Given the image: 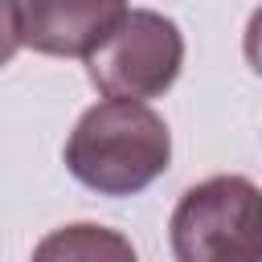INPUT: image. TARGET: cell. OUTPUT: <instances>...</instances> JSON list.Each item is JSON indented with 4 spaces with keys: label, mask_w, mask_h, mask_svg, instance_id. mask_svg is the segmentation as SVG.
I'll list each match as a JSON object with an SVG mask.
<instances>
[{
    "label": "cell",
    "mask_w": 262,
    "mask_h": 262,
    "mask_svg": "<svg viewBox=\"0 0 262 262\" xmlns=\"http://www.w3.org/2000/svg\"><path fill=\"white\" fill-rule=\"evenodd\" d=\"M168 123L143 98H102L74 123L66 168L98 196H135L168 172Z\"/></svg>",
    "instance_id": "1"
},
{
    "label": "cell",
    "mask_w": 262,
    "mask_h": 262,
    "mask_svg": "<svg viewBox=\"0 0 262 262\" xmlns=\"http://www.w3.org/2000/svg\"><path fill=\"white\" fill-rule=\"evenodd\" d=\"M172 254L180 262H254L262 258V188L250 176H209L172 209Z\"/></svg>",
    "instance_id": "2"
},
{
    "label": "cell",
    "mask_w": 262,
    "mask_h": 262,
    "mask_svg": "<svg viewBox=\"0 0 262 262\" xmlns=\"http://www.w3.org/2000/svg\"><path fill=\"white\" fill-rule=\"evenodd\" d=\"M184 66V33L172 16L127 8L111 37L86 57L90 82L106 98H160Z\"/></svg>",
    "instance_id": "3"
},
{
    "label": "cell",
    "mask_w": 262,
    "mask_h": 262,
    "mask_svg": "<svg viewBox=\"0 0 262 262\" xmlns=\"http://www.w3.org/2000/svg\"><path fill=\"white\" fill-rule=\"evenodd\" d=\"M127 16V0H16L20 45L45 57H90Z\"/></svg>",
    "instance_id": "4"
},
{
    "label": "cell",
    "mask_w": 262,
    "mask_h": 262,
    "mask_svg": "<svg viewBox=\"0 0 262 262\" xmlns=\"http://www.w3.org/2000/svg\"><path fill=\"white\" fill-rule=\"evenodd\" d=\"M135 258L131 242L102 225H66L37 246V258Z\"/></svg>",
    "instance_id": "5"
},
{
    "label": "cell",
    "mask_w": 262,
    "mask_h": 262,
    "mask_svg": "<svg viewBox=\"0 0 262 262\" xmlns=\"http://www.w3.org/2000/svg\"><path fill=\"white\" fill-rule=\"evenodd\" d=\"M16 49H20V25H16V0H0V66H8Z\"/></svg>",
    "instance_id": "6"
},
{
    "label": "cell",
    "mask_w": 262,
    "mask_h": 262,
    "mask_svg": "<svg viewBox=\"0 0 262 262\" xmlns=\"http://www.w3.org/2000/svg\"><path fill=\"white\" fill-rule=\"evenodd\" d=\"M242 53H246L250 70L262 78V8H254L250 25H246V33H242Z\"/></svg>",
    "instance_id": "7"
}]
</instances>
